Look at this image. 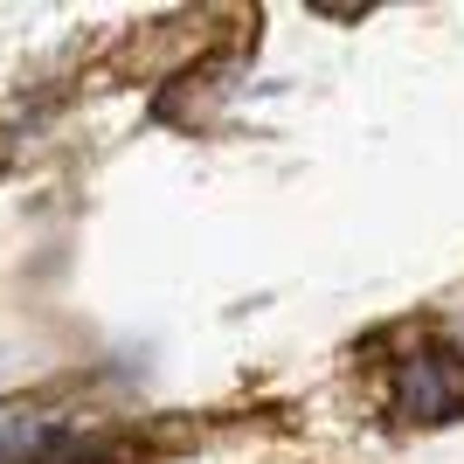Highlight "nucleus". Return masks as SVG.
Instances as JSON below:
<instances>
[{"label":"nucleus","mask_w":464,"mask_h":464,"mask_svg":"<svg viewBox=\"0 0 464 464\" xmlns=\"http://www.w3.org/2000/svg\"><path fill=\"white\" fill-rule=\"evenodd\" d=\"M395 409H402L409 423H444V416H458L464 409V368L450 353H416V361H402V374H395Z\"/></svg>","instance_id":"1"}]
</instances>
